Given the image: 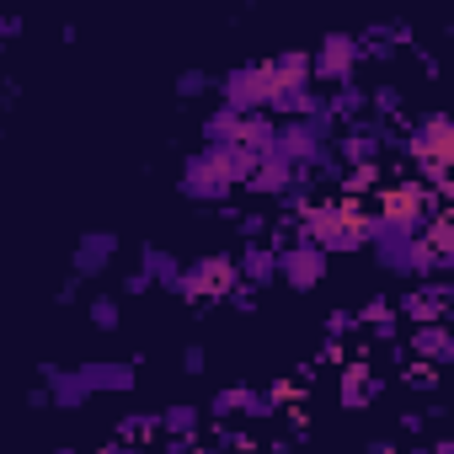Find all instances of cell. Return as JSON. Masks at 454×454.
<instances>
[{
  "label": "cell",
  "mask_w": 454,
  "mask_h": 454,
  "mask_svg": "<svg viewBox=\"0 0 454 454\" xmlns=\"http://www.w3.org/2000/svg\"><path fill=\"white\" fill-rule=\"evenodd\" d=\"M300 236H305L310 247H321L326 257H332V252H353V247H364V214H353V208H342V203H316V208H305V219H300Z\"/></svg>",
  "instance_id": "1"
},
{
  "label": "cell",
  "mask_w": 454,
  "mask_h": 454,
  "mask_svg": "<svg viewBox=\"0 0 454 454\" xmlns=\"http://www.w3.org/2000/svg\"><path fill=\"white\" fill-rule=\"evenodd\" d=\"M219 97H224V107H231L236 118H262V107L273 97V70L268 65H241V70L224 75Z\"/></svg>",
  "instance_id": "2"
},
{
  "label": "cell",
  "mask_w": 454,
  "mask_h": 454,
  "mask_svg": "<svg viewBox=\"0 0 454 454\" xmlns=\"http://www.w3.org/2000/svg\"><path fill=\"white\" fill-rule=\"evenodd\" d=\"M406 150H411V160H422V166L443 182V166L454 160V129H449V118H443V113H427L422 129H411Z\"/></svg>",
  "instance_id": "3"
},
{
  "label": "cell",
  "mask_w": 454,
  "mask_h": 454,
  "mask_svg": "<svg viewBox=\"0 0 454 454\" xmlns=\"http://www.w3.org/2000/svg\"><path fill=\"white\" fill-rule=\"evenodd\" d=\"M353 65H358V38H348V33H326L321 49L310 54V81L353 86Z\"/></svg>",
  "instance_id": "4"
},
{
  "label": "cell",
  "mask_w": 454,
  "mask_h": 454,
  "mask_svg": "<svg viewBox=\"0 0 454 454\" xmlns=\"http://www.w3.org/2000/svg\"><path fill=\"white\" fill-rule=\"evenodd\" d=\"M176 289L182 294H192V300H231V289H236V257H203V262H192L182 278H176Z\"/></svg>",
  "instance_id": "5"
},
{
  "label": "cell",
  "mask_w": 454,
  "mask_h": 454,
  "mask_svg": "<svg viewBox=\"0 0 454 454\" xmlns=\"http://www.w3.org/2000/svg\"><path fill=\"white\" fill-rule=\"evenodd\" d=\"M374 247H380V262H385L390 273H411V278H422V273L438 268L433 252L422 247V236H380Z\"/></svg>",
  "instance_id": "6"
},
{
  "label": "cell",
  "mask_w": 454,
  "mask_h": 454,
  "mask_svg": "<svg viewBox=\"0 0 454 454\" xmlns=\"http://www.w3.org/2000/svg\"><path fill=\"white\" fill-rule=\"evenodd\" d=\"M278 278L289 284V289H316L321 278H326V252L321 247H310V241H300V247H289V252H278Z\"/></svg>",
  "instance_id": "7"
},
{
  "label": "cell",
  "mask_w": 454,
  "mask_h": 454,
  "mask_svg": "<svg viewBox=\"0 0 454 454\" xmlns=\"http://www.w3.org/2000/svg\"><path fill=\"white\" fill-rule=\"evenodd\" d=\"M113 257H118V236L113 231H91V236H81L70 268H75V278H97V273L113 268Z\"/></svg>",
  "instance_id": "8"
},
{
  "label": "cell",
  "mask_w": 454,
  "mask_h": 454,
  "mask_svg": "<svg viewBox=\"0 0 454 454\" xmlns=\"http://www.w3.org/2000/svg\"><path fill=\"white\" fill-rule=\"evenodd\" d=\"M236 278H247V289H262V284H273V278H278V252H268V247H252V252H241V262H236Z\"/></svg>",
  "instance_id": "9"
},
{
  "label": "cell",
  "mask_w": 454,
  "mask_h": 454,
  "mask_svg": "<svg viewBox=\"0 0 454 454\" xmlns=\"http://www.w3.org/2000/svg\"><path fill=\"white\" fill-rule=\"evenodd\" d=\"M411 358H427V364H449V358H454V342H449L443 321H433V326H417V332H411Z\"/></svg>",
  "instance_id": "10"
},
{
  "label": "cell",
  "mask_w": 454,
  "mask_h": 454,
  "mask_svg": "<svg viewBox=\"0 0 454 454\" xmlns=\"http://www.w3.org/2000/svg\"><path fill=\"white\" fill-rule=\"evenodd\" d=\"M86 390H134V364H81Z\"/></svg>",
  "instance_id": "11"
},
{
  "label": "cell",
  "mask_w": 454,
  "mask_h": 454,
  "mask_svg": "<svg viewBox=\"0 0 454 454\" xmlns=\"http://www.w3.org/2000/svg\"><path fill=\"white\" fill-rule=\"evenodd\" d=\"M443 305H449V289H443V284H427V289H417L411 300H401V310H406L411 321H422V326L443 321Z\"/></svg>",
  "instance_id": "12"
},
{
  "label": "cell",
  "mask_w": 454,
  "mask_h": 454,
  "mask_svg": "<svg viewBox=\"0 0 454 454\" xmlns=\"http://www.w3.org/2000/svg\"><path fill=\"white\" fill-rule=\"evenodd\" d=\"M380 123H353V134L342 139V155L353 160V166H374V155H380Z\"/></svg>",
  "instance_id": "13"
},
{
  "label": "cell",
  "mask_w": 454,
  "mask_h": 454,
  "mask_svg": "<svg viewBox=\"0 0 454 454\" xmlns=\"http://www.w3.org/2000/svg\"><path fill=\"white\" fill-rule=\"evenodd\" d=\"M273 401H278V395H257V390L241 385V390H219V395H214V411H252V417H268Z\"/></svg>",
  "instance_id": "14"
},
{
  "label": "cell",
  "mask_w": 454,
  "mask_h": 454,
  "mask_svg": "<svg viewBox=\"0 0 454 454\" xmlns=\"http://www.w3.org/2000/svg\"><path fill=\"white\" fill-rule=\"evenodd\" d=\"M241 123H247V118H236L231 107H219V113H208V123H203V139H208L214 150H224V145H241Z\"/></svg>",
  "instance_id": "15"
},
{
  "label": "cell",
  "mask_w": 454,
  "mask_h": 454,
  "mask_svg": "<svg viewBox=\"0 0 454 454\" xmlns=\"http://www.w3.org/2000/svg\"><path fill=\"white\" fill-rule=\"evenodd\" d=\"M268 70H273V86H316L310 81V54H284Z\"/></svg>",
  "instance_id": "16"
},
{
  "label": "cell",
  "mask_w": 454,
  "mask_h": 454,
  "mask_svg": "<svg viewBox=\"0 0 454 454\" xmlns=\"http://www.w3.org/2000/svg\"><path fill=\"white\" fill-rule=\"evenodd\" d=\"M139 273H145L150 284H166V289H176V278H182V268H176L166 252H155V247L145 252V268H139Z\"/></svg>",
  "instance_id": "17"
},
{
  "label": "cell",
  "mask_w": 454,
  "mask_h": 454,
  "mask_svg": "<svg viewBox=\"0 0 454 454\" xmlns=\"http://www.w3.org/2000/svg\"><path fill=\"white\" fill-rule=\"evenodd\" d=\"M160 427L176 433V438H187V433L198 427V406H171V411H160Z\"/></svg>",
  "instance_id": "18"
},
{
  "label": "cell",
  "mask_w": 454,
  "mask_h": 454,
  "mask_svg": "<svg viewBox=\"0 0 454 454\" xmlns=\"http://www.w3.org/2000/svg\"><path fill=\"white\" fill-rule=\"evenodd\" d=\"M91 326H97V332H113V326H118V300H113V294H97V300H91Z\"/></svg>",
  "instance_id": "19"
},
{
  "label": "cell",
  "mask_w": 454,
  "mask_h": 454,
  "mask_svg": "<svg viewBox=\"0 0 454 454\" xmlns=\"http://www.w3.org/2000/svg\"><path fill=\"white\" fill-rule=\"evenodd\" d=\"M364 395H374V380H369L364 369H353V374H348V390H342V401H348V406H364Z\"/></svg>",
  "instance_id": "20"
},
{
  "label": "cell",
  "mask_w": 454,
  "mask_h": 454,
  "mask_svg": "<svg viewBox=\"0 0 454 454\" xmlns=\"http://www.w3.org/2000/svg\"><path fill=\"white\" fill-rule=\"evenodd\" d=\"M208 86H214V81H208L203 70H182V75H176V97H203Z\"/></svg>",
  "instance_id": "21"
},
{
  "label": "cell",
  "mask_w": 454,
  "mask_h": 454,
  "mask_svg": "<svg viewBox=\"0 0 454 454\" xmlns=\"http://www.w3.org/2000/svg\"><path fill=\"white\" fill-rule=\"evenodd\" d=\"M155 427H160V417H123V422H118L123 438H145V433H155Z\"/></svg>",
  "instance_id": "22"
},
{
  "label": "cell",
  "mask_w": 454,
  "mask_h": 454,
  "mask_svg": "<svg viewBox=\"0 0 454 454\" xmlns=\"http://www.w3.org/2000/svg\"><path fill=\"white\" fill-rule=\"evenodd\" d=\"M374 107H380V113H395V107H401V91H395V86H380V91H374Z\"/></svg>",
  "instance_id": "23"
},
{
  "label": "cell",
  "mask_w": 454,
  "mask_h": 454,
  "mask_svg": "<svg viewBox=\"0 0 454 454\" xmlns=\"http://www.w3.org/2000/svg\"><path fill=\"white\" fill-rule=\"evenodd\" d=\"M241 231H247V236H262V231H268V219H262V214H247V219H241Z\"/></svg>",
  "instance_id": "24"
},
{
  "label": "cell",
  "mask_w": 454,
  "mask_h": 454,
  "mask_svg": "<svg viewBox=\"0 0 454 454\" xmlns=\"http://www.w3.org/2000/svg\"><path fill=\"white\" fill-rule=\"evenodd\" d=\"M182 369H187V374H198V369H203V353H198V348H187V353H182Z\"/></svg>",
  "instance_id": "25"
},
{
  "label": "cell",
  "mask_w": 454,
  "mask_h": 454,
  "mask_svg": "<svg viewBox=\"0 0 454 454\" xmlns=\"http://www.w3.org/2000/svg\"><path fill=\"white\" fill-rule=\"evenodd\" d=\"M12 33H22V22L17 17H0V38H12Z\"/></svg>",
  "instance_id": "26"
},
{
  "label": "cell",
  "mask_w": 454,
  "mask_h": 454,
  "mask_svg": "<svg viewBox=\"0 0 454 454\" xmlns=\"http://www.w3.org/2000/svg\"><path fill=\"white\" fill-rule=\"evenodd\" d=\"M65 454H70V449H65Z\"/></svg>",
  "instance_id": "27"
}]
</instances>
